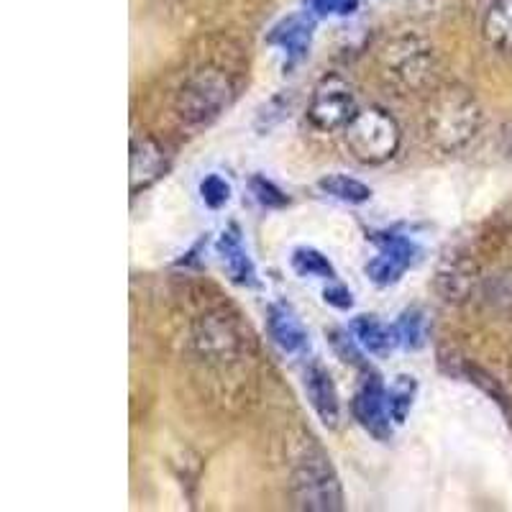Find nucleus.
<instances>
[{
	"mask_svg": "<svg viewBox=\"0 0 512 512\" xmlns=\"http://www.w3.org/2000/svg\"><path fill=\"white\" fill-rule=\"evenodd\" d=\"M251 192H254V198L259 200L264 208H285V205L290 203V198H287L285 192L262 175L251 177Z\"/></svg>",
	"mask_w": 512,
	"mask_h": 512,
	"instance_id": "nucleus-21",
	"label": "nucleus"
},
{
	"mask_svg": "<svg viewBox=\"0 0 512 512\" xmlns=\"http://www.w3.org/2000/svg\"><path fill=\"white\" fill-rule=\"evenodd\" d=\"M269 44L280 47L287 54L290 64L303 62L310 52V24H305L300 18H290V21L274 29V34L269 36Z\"/></svg>",
	"mask_w": 512,
	"mask_h": 512,
	"instance_id": "nucleus-12",
	"label": "nucleus"
},
{
	"mask_svg": "<svg viewBox=\"0 0 512 512\" xmlns=\"http://www.w3.org/2000/svg\"><path fill=\"white\" fill-rule=\"evenodd\" d=\"M482 131V108L472 90L448 85L425 108V136L446 154L464 152Z\"/></svg>",
	"mask_w": 512,
	"mask_h": 512,
	"instance_id": "nucleus-1",
	"label": "nucleus"
},
{
	"mask_svg": "<svg viewBox=\"0 0 512 512\" xmlns=\"http://www.w3.org/2000/svg\"><path fill=\"white\" fill-rule=\"evenodd\" d=\"M216 251L221 256L223 269H226L228 280L239 287H256V269L251 262L249 251H246L244 241H241V231L236 226L226 228L218 236Z\"/></svg>",
	"mask_w": 512,
	"mask_h": 512,
	"instance_id": "nucleus-9",
	"label": "nucleus"
},
{
	"mask_svg": "<svg viewBox=\"0 0 512 512\" xmlns=\"http://www.w3.org/2000/svg\"><path fill=\"white\" fill-rule=\"evenodd\" d=\"M344 144L356 162L377 167V164L390 162L400 152V123L379 105L359 108L349 126L344 128Z\"/></svg>",
	"mask_w": 512,
	"mask_h": 512,
	"instance_id": "nucleus-2",
	"label": "nucleus"
},
{
	"mask_svg": "<svg viewBox=\"0 0 512 512\" xmlns=\"http://www.w3.org/2000/svg\"><path fill=\"white\" fill-rule=\"evenodd\" d=\"M233 100V82L223 70H205L195 72L190 80L182 85L177 95V116L190 126H205L216 121Z\"/></svg>",
	"mask_w": 512,
	"mask_h": 512,
	"instance_id": "nucleus-5",
	"label": "nucleus"
},
{
	"mask_svg": "<svg viewBox=\"0 0 512 512\" xmlns=\"http://www.w3.org/2000/svg\"><path fill=\"white\" fill-rule=\"evenodd\" d=\"M313 6L320 13H351L354 11V0H313Z\"/></svg>",
	"mask_w": 512,
	"mask_h": 512,
	"instance_id": "nucleus-23",
	"label": "nucleus"
},
{
	"mask_svg": "<svg viewBox=\"0 0 512 512\" xmlns=\"http://www.w3.org/2000/svg\"><path fill=\"white\" fill-rule=\"evenodd\" d=\"M292 492L303 510L336 512L344 510V489L333 472L331 459L315 443H308L292 469Z\"/></svg>",
	"mask_w": 512,
	"mask_h": 512,
	"instance_id": "nucleus-3",
	"label": "nucleus"
},
{
	"mask_svg": "<svg viewBox=\"0 0 512 512\" xmlns=\"http://www.w3.org/2000/svg\"><path fill=\"white\" fill-rule=\"evenodd\" d=\"M415 395H418V382H415V377H408V374H400V377L387 387V408H390L395 425H402L408 420L410 410H413Z\"/></svg>",
	"mask_w": 512,
	"mask_h": 512,
	"instance_id": "nucleus-16",
	"label": "nucleus"
},
{
	"mask_svg": "<svg viewBox=\"0 0 512 512\" xmlns=\"http://www.w3.org/2000/svg\"><path fill=\"white\" fill-rule=\"evenodd\" d=\"M405 272H408V269L402 267V264H397L395 259H390V256H384V254H377L372 262L367 264L369 280H372L377 287L395 285V282H400V277Z\"/></svg>",
	"mask_w": 512,
	"mask_h": 512,
	"instance_id": "nucleus-19",
	"label": "nucleus"
},
{
	"mask_svg": "<svg viewBox=\"0 0 512 512\" xmlns=\"http://www.w3.org/2000/svg\"><path fill=\"white\" fill-rule=\"evenodd\" d=\"M351 413H354L356 423L377 441H390L392 438V423L395 420H392L390 408H387V387L374 372L361 379L359 390L351 400Z\"/></svg>",
	"mask_w": 512,
	"mask_h": 512,
	"instance_id": "nucleus-7",
	"label": "nucleus"
},
{
	"mask_svg": "<svg viewBox=\"0 0 512 512\" xmlns=\"http://www.w3.org/2000/svg\"><path fill=\"white\" fill-rule=\"evenodd\" d=\"M351 331H354L361 349L369 351V354H384V351H390L397 344L395 331L390 326H384L382 320H377L374 315H356L354 323H351Z\"/></svg>",
	"mask_w": 512,
	"mask_h": 512,
	"instance_id": "nucleus-13",
	"label": "nucleus"
},
{
	"mask_svg": "<svg viewBox=\"0 0 512 512\" xmlns=\"http://www.w3.org/2000/svg\"><path fill=\"white\" fill-rule=\"evenodd\" d=\"M169 169V157L164 146L154 136H134L131 139V192L149 190L157 185Z\"/></svg>",
	"mask_w": 512,
	"mask_h": 512,
	"instance_id": "nucleus-8",
	"label": "nucleus"
},
{
	"mask_svg": "<svg viewBox=\"0 0 512 512\" xmlns=\"http://www.w3.org/2000/svg\"><path fill=\"white\" fill-rule=\"evenodd\" d=\"M484 36L497 52L512 54V0H495L484 18Z\"/></svg>",
	"mask_w": 512,
	"mask_h": 512,
	"instance_id": "nucleus-14",
	"label": "nucleus"
},
{
	"mask_svg": "<svg viewBox=\"0 0 512 512\" xmlns=\"http://www.w3.org/2000/svg\"><path fill=\"white\" fill-rule=\"evenodd\" d=\"M318 187L326 192V195H331V198L341 200V203H349V205H361L372 198V187L364 185L361 180H354V177H349V175H338V172L336 175L320 177Z\"/></svg>",
	"mask_w": 512,
	"mask_h": 512,
	"instance_id": "nucleus-15",
	"label": "nucleus"
},
{
	"mask_svg": "<svg viewBox=\"0 0 512 512\" xmlns=\"http://www.w3.org/2000/svg\"><path fill=\"white\" fill-rule=\"evenodd\" d=\"M200 198L210 210H221L231 200V185L221 175H208L200 182Z\"/></svg>",
	"mask_w": 512,
	"mask_h": 512,
	"instance_id": "nucleus-20",
	"label": "nucleus"
},
{
	"mask_svg": "<svg viewBox=\"0 0 512 512\" xmlns=\"http://www.w3.org/2000/svg\"><path fill=\"white\" fill-rule=\"evenodd\" d=\"M305 390H308L310 405L318 413V418L328 428H336L338 418H341V402H338V392L331 374L323 367H318V364H313L308 369V374H305Z\"/></svg>",
	"mask_w": 512,
	"mask_h": 512,
	"instance_id": "nucleus-11",
	"label": "nucleus"
},
{
	"mask_svg": "<svg viewBox=\"0 0 512 512\" xmlns=\"http://www.w3.org/2000/svg\"><path fill=\"white\" fill-rule=\"evenodd\" d=\"M395 341L405 349H420L423 346V313L420 310H405L392 326Z\"/></svg>",
	"mask_w": 512,
	"mask_h": 512,
	"instance_id": "nucleus-18",
	"label": "nucleus"
},
{
	"mask_svg": "<svg viewBox=\"0 0 512 512\" xmlns=\"http://www.w3.org/2000/svg\"><path fill=\"white\" fill-rule=\"evenodd\" d=\"M359 111L356 93L341 75H328L315 85L308 118L318 131H344Z\"/></svg>",
	"mask_w": 512,
	"mask_h": 512,
	"instance_id": "nucleus-6",
	"label": "nucleus"
},
{
	"mask_svg": "<svg viewBox=\"0 0 512 512\" xmlns=\"http://www.w3.org/2000/svg\"><path fill=\"white\" fill-rule=\"evenodd\" d=\"M292 269L300 277H320V280H336V267L328 262L326 254H320L318 249H295L292 251Z\"/></svg>",
	"mask_w": 512,
	"mask_h": 512,
	"instance_id": "nucleus-17",
	"label": "nucleus"
},
{
	"mask_svg": "<svg viewBox=\"0 0 512 512\" xmlns=\"http://www.w3.org/2000/svg\"><path fill=\"white\" fill-rule=\"evenodd\" d=\"M382 77L400 95L423 93L433 80V49L415 36L395 39L382 52Z\"/></svg>",
	"mask_w": 512,
	"mask_h": 512,
	"instance_id": "nucleus-4",
	"label": "nucleus"
},
{
	"mask_svg": "<svg viewBox=\"0 0 512 512\" xmlns=\"http://www.w3.org/2000/svg\"><path fill=\"white\" fill-rule=\"evenodd\" d=\"M267 331L285 354H300L308 346V331L290 305L272 303L267 310Z\"/></svg>",
	"mask_w": 512,
	"mask_h": 512,
	"instance_id": "nucleus-10",
	"label": "nucleus"
},
{
	"mask_svg": "<svg viewBox=\"0 0 512 512\" xmlns=\"http://www.w3.org/2000/svg\"><path fill=\"white\" fill-rule=\"evenodd\" d=\"M323 300L338 310H349L351 305H354V295H351L349 287H344V285L326 287V292H323Z\"/></svg>",
	"mask_w": 512,
	"mask_h": 512,
	"instance_id": "nucleus-22",
	"label": "nucleus"
}]
</instances>
